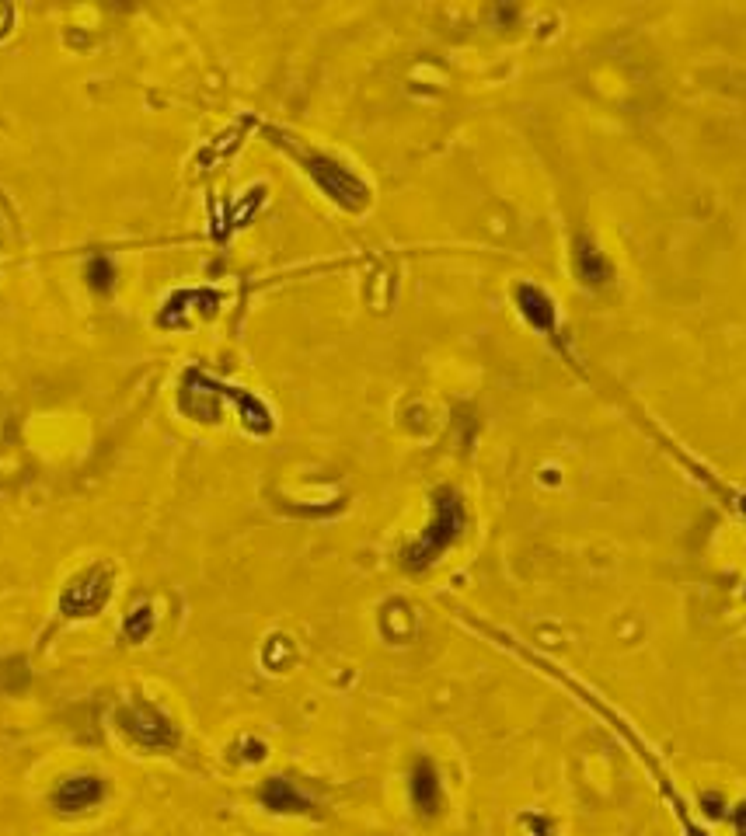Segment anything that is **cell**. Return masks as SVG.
Segmentation results:
<instances>
[{
	"instance_id": "8992f818",
	"label": "cell",
	"mask_w": 746,
	"mask_h": 836,
	"mask_svg": "<svg viewBox=\"0 0 746 836\" xmlns=\"http://www.w3.org/2000/svg\"><path fill=\"white\" fill-rule=\"evenodd\" d=\"M576 265H579V276H583V283H590V286L607 283V276H611V265H607V258L600 255L593 244H586V241H579V248H576Z\"/></svg>"
},
{
	"instance_id": "9c48e42d",
	"label": "cell",
	"mask_w": 746,
	"mask_h": 836,
	"mask_svg": "<svg viewBox=\"0 0 746 836\" xmlns=\"http://www.w3.org/2000/svg\"><path fill=\"white\" fill-rule=\"evenodd\" d=\"M147 627H150V610L143 607V610H136V624H126V631L133 634V638H143Z\"/></svg>"
},
{
	"instance_id": "52a82bcc",
	"label": "cell",
	"mask_w": 746,
	"mask_h": 836,
	"mask_svg": "<svg viewBox=\"0 0 746 836\" xmlns=\"http://www.w3.org/2000/svg\"><path fill=\"white\" fill-rule=\"evenodd\" d=\"M95 798H102V784L95 781V777H77V781H67V788L60 791V805H74V809H81V805H91Z\"/></svg>"
},
{
	"instance_id": "ba28073f",
	"label": "cell",
	"mask_w": 746,
	"mask_h": 836,
	"mask_svg": "<svg viewBox=\"0 0 746 836\" xmlns=\"http://www.w3.org/2000/svg\"><path fill=\"white\" fill-rule=\"evenodd\" d=\"M112 279H116V272H112V262H109V258H91V265H88V283H91V290L109 293V290H112Z\"/></svg>"
},
{
	"instance_id": "5b68a950",
	"label": "cell",
	"mask_w": 746,
	"mask_h": 836,
	"mask_svg": "<svg viewBox=\"0 0 746 836\" xmlns=\"http://www.w3.org/2000/svg\"><path fill=\"white\" fill-rule=\"evenodd\" d=\"M516 304H520L523 317H527L530 324H537V328H551V324H555L551 300L544 297L541 290H534V286H520V290H516Z\"/></svg>"
},
{
	"instance_id": "7a4b0ae2",
	"label": "cell",
	"mask_w": 746,
	"mask_h": 836,
	"mask_svg": "<svg viewBox=\"0 0 746 836\" xmlns=\"http://www.w3.org/2000/svg\"><path fill=\"white\" fill-rule=\"evenodd\" d=\"M457 526H461V509H457L454 495L443 492L440 502H436V523L429 526V533H426V540H422V547H415L412 565H426V561L433 558V554H440L443 547H447L450 540H454Z\"/></svg>"
},
{
	"instance_id": "3957f363",
	"label": "cell",
	"mask_w": 746,
	"mask_h": 836,
	"mask_svg": "<svg viewBox=\"0 0 746 836\" xmlns=\"http://www.w3.org/2000/svg\"><path fill=\"white\" fill-rule=\"evenodd\" d=\"M123 729L133 735L140 746H150V749H157V746H168L175 735H171V725L164 722L161 715H157L154 708H133V711H126L123 715Z\"/></svg>"
},
{
	"instance_id": "6da1fadb",
	"label": "cell",
	"mask_w": 746,
	"mask_h": 836,
	"mask_svg": "<svg viewBox=\"0 0 746 836\" xmlns=\"http://www.w3.org/2000/svg\"><path fill=\"white\" fill-rule=\"evenodd\" d=\"M307 171H311L314 182H318L321 189L335 199V203H342L346 209H360L363 203H367V189H363V182L353 175V171L342 168V164L328 161V157H307Z\"/></svg>"
},
{
	"instance_id": "277c9868",
	"label": "cell",
	"mask_w": 746,
	"mask_h": 836,
	"mask_svg": "<svg viewBox=\"0 0 746 836\" xmlns=\"http://www.w3.org/2000/svg\"><path fill=\"white\" fill-rule=\"evenodd\" d=\"M105 596H109L105 575L95 572L88 582H77V586L70 589L67 596H63V610H67V614H77V617H88V614H95V610L102 607Z\"/></svg>"
}]
</instances>
